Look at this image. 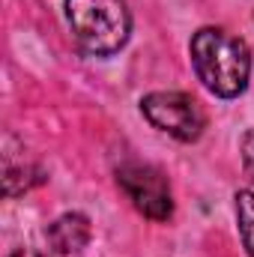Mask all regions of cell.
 <instances>
[{
	"label": "cell",
	"instance_id": "1",
	"mask_svg": "<svg viewBox=\"0 0 254 257\" xmlns=\"http://www.w3.org/2000/svg\"><path fill=\"white\" fill-rule=\"evenodd\" d=\"M191 63L209 93L233 99L248 84L251 54L239 36L221 27H203L191 36Z\"/></svg>",
	"mask_w": 254,
	"mask_h": 257
},
{
	"label": "cell",
	"instance_id": "2",
	"mask_svg": "<svg viewBox=\"0 0 254 257\" xmlns=\"http://www.w3.org/2000/svg\"><path fill=\"white\" fill-rule=\"evenodd\" d=\"M66 18L87 54H117L129 39L132 18L126 0H66Z\"/></svg>",
	"mask_w": 254,
	"mask_h": 257
},
{
	"label": "cell",
	"instance_id": "3",
	"mask_svg": "<svg viewBox=\"0 0 254 257\" xmlns=\"http://www.w3.org/2000/svg\"><path fill=\"white\" fill-rule=\"evenodd\" d=\"M141 111L156 128L168 132L177 141H197L206 126L203 108L189 93H150L144 96Z\"/></svg>",
	"mask_w": 254,
	"mask_h": 257
},
{
	"label": "cell",
	"instance_id": "4",
	"mask_svg": "<svg viewBox=\"0 0 254 257\" xmlns=\"http://www.w3.org/2000/svg\"><path fill=\"white\" fill-rule=\"evenodd\" d=\"M117 183L141 215H147L153 221H168L174 215L171 186L162 177V171L141 165V162H129L117 171Z\"/></svg>",
	"mask_w": 254,
	"mask_h": 257
},
{
	"label": "cell",
	"instance_id": "5",
	"mask_svg": "<svg viewBox=\"0 0 254 257\" xmlns=\"http://www.w3.org/2000/svg\"><path fill=\"white\" fill-rule=\"evenodd\" d=\"M90 218L84 212H66L48 227V245L57 254H75L90 242Z\"/></svg>",
	"mask_w": 254,
	"mask_h": 257
},
{
	"label": "cell",
	"instance_id": "6",
	"mask_svg": "<svg viewBox=\"0 0 254 257\" xmlns=\"http://www.w3.org/2000/svg\"><path fill=\"white\" fill-rule=\"evenodd\" d=\"M236 218H239V233L242 242L254 257V192H239L236 194Z\"/></svg>",
	"mask_w": 254,
	"mask_h": 257
},
{
	"label": "cell",
	"instance_id": "7",
	"mask_svg": "<svg viewBox=\"0 0 254 257\" xmlns=\"http://www.w3.org/2000/svg\"><path fill=\"white\" fill-rule=\"evenodd\" d=\"M242 165H245V171L251 174V180H254V128L242 138Z\"/></svg>",
	"mask_w": 254,
	"mask_h": 257
},
{
	"label": "cell",
	"instance_id": "8",
	"mask_svg": "<svg viewBox=\"0 0 254 257\" xmlns=\"http://www.w3.org/2000/svg\"><path fill=\"white\" fill-rule=\"evenodd\" d=\"M9 257H45V254H39V251H30V248H21V251H15V254H9Z\"/></svg>",
	"mask_w": 254,
	"mask_h": 257
}]
</instances>
